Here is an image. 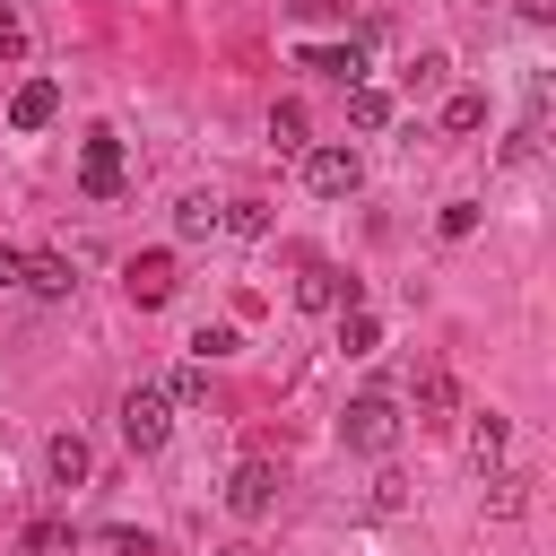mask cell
Wrapping results in <instances>:
<instances>
[{"instance_id":"obj_12","label":"cell","mask_w":556,"mask_h":556,"mask_svg":"<svg viewBox=\"0 0 556 556\" xmlns=\"http://www.w3.org/2000/svg\"><path fill=\"white\" fill-rule=\"evenodd\" d=\"M348 122H356V130H391V96L356 78V87H348Z\"/></svg>"},{"instance_id":"obj_25","label":"cell","mask_w":556,"mask_h":556,"mask_svg":"<svg viewBox=\"0 0 556 556\" xmlns=\"http://www.w3.org/2000/svg\"><path fill=\"white\" fill-rule=\"evenodd\" d=\"M400 504H408V486H400V478L382 469V478H374V513H400Z\"/></svg>"},{"instance_id":"obj_19","label":"cell","mask_w":556,"mask_h":556,"mask_svg":"<svg viewBox=\"0 0 556 556\" xmlns=\"http://www.w3.org/2000/svg\"><path fill=\"white\" fill-rule=\"evenodd\" d=\"M174 235H182V243H200V235H217V208H208V200H182V217H174Z\"/></svg>"},{"instance_id":"obj_24","label":"cell","mask_w":556,"mask_h":556,"mask_svg":"<svg viewBox=\"0 0 556 556\" xmlns=\"http://www.w3.org/2000/svg\"><path fill=\"white\" fill-rule=\"evenodd\" d=\"M486 486H495V495H486V504H495V513H521V486H530V478H504V469H495V478H486Z\"/></svg>"},{"instance_id":"obj_20","label":"cell","mask_w":556,"mask_h":556,"mask_svg":"<svg viewBox=\"0 0 556 556\" xmlns=\"http://www.w3.org/2000/svg\"><path fill=\"white\" fill-rule=\"evenodd\" d=\"M417 408H426V417H434V426H443V408H452V374H443V365H434V374H426V382H417Z\"/></svg>"},{"instance_id":"obj_7","label":"cell","mask_w":556,"mask_h":556,"mask_svg":"<svg viewBox=\"0 0 556 556\" xmlns=\"http://www.w3.org/2000/svg\"><path fill=\"white\" fill-rule=\"evenodd\" d=\"M52 113H61V87H52V78H26V87L9 96V130H43Z\"/></svg>"},{"instance_id":"obj_27","label":"cell","mask_w":556,"mask_h":556,"mask_svg":"<svg viewBox=\"0 0 556 556\" xmlns=\"http://www.w3.org/2000/svg\"><path fill=\"white\" fill-rule=\"evenodd\" d=\"M17 278H26V252H9V243H0V287H17Z\"/></svg>"},{"instance_id":"obj_23","label":"cell","mask_w":556,"mask_h":556,"mask_svg":"<svg viewBox=\"0 0 556 556\" xmlns=\"http://www.w3.org/2000/svg\"><path fill=\"white\" fill-rule=\"evenodd\" d=\"M443 70H452L443 52H417V61H408V87H443Z\"/></svg>"},{"instance_id":"obj_1","label":"cell","mask_w":556,"mask_h":556,"mask_svg":"<svg viewBox=\"0 0 556 556\" xmlns=\"http://www.w3.org/2000/svg\"><path fill=\"white\" fill-rule=\"evenodd\" d=\"M339 443H348V452H374V460H382V452L400 443V400H391V391H356V400L339 408Z\"/></svg>"},{"instance_id":"obj_9","label":"cell","mask_w":556,"mask_h":556,"mask_svg":"<svg viewBox=\"0 0 556 556\" xmlns=\"http://www.w3.org/2000/svg\"><path fill=\"white\" fill-rule=\"evenodd\" d=\"M165 295H174V252L130 261V304H165Z\"/></svg>"},{"instance_id":"obj_2","label":"cell","mask_w":556,"mask_h":556,"mask_svg":"<svg viewBox=\"0 0 556 556\" xmlns=\"http://www.w3.org/2000/svg\"><path fill=\"white\" fill-rule=\"evenodd\" d=\"M165 434H174V400H165L156 382H139V391L122 400V443H130V452H165Z\"/></svg>"},{"instance_id":"obj_29","label":"cell","mask_w":556,"mask_h":556,"mask_svg":"<svg viewBox=\"0 0 556 556\" xmlns=\"http://www.w3.org/2000/svg\"><path fill=\"white\" fill-rule=\"evenodd\" d=\"M217 556H252V547H217Z\"/></svg>"},{"instance_id":"obj_10","label":"cell","mask_w":556,"mask_h":556,"mask_svg":"<svg viewBox=\"0 0 556 556\" xmlns=\"http://www.w3.org/2000/svg\"><path fill=\"white\" fill-rule=\"evenodd\" d=\"M43 469H52V486H78L87 478V434H52L43 443Z\"/></svg>"},{"instance_id":"obj_16","label":"cell","mask_w":556,"mask_h":556,"mask_svg":"<svg viewBox=\"0 0 556 556\" xmlns=\"http://www.w3.org/2000/svg\"><path fill=\"white\" fill-rule=\"evenodd\" d=\"M469 460H478V469H495V460H504V417H495V408H486V417H469Z\"/></svg>"},{"instance_id":"obj_6","label":"cell","mask_w":556,"mask_h":556,"mask_svg":"<svg viewBox=\"0 0 556 556\" xmlns=\"http://www.w3.org/2000/svg\"><path fill=\"white\" fill-rule=\"evenodd\" d=\"M295 304H304V313H348V304H356V278H339V269L313 261V269L295 278Z\"/></svg>"},{"instance_id":"obj_3","label":"cell","mask_w":556,"mask_h":556,"mask_svg":"<svg viewBox=\"0 0 556 556\" xmlns=\"http://www.w3.org/2000/svg\"><path fill=\"white\" fill-rule=\"evenodd\" d=\"M356 182H365L356 148H304V191H313V200H348Z\"/></svg>"},{"instance_id":"obj_26","label":"cell","mask_w":556,"mask_h":556,"mask_svg":"<svg viewBox=\"0 0 556 556\" xmlns=\"http://www.w3.org/2000/svg\"><path fill=\"white\" fill-rule=\"evenodd\" d=\"M0 61H26V35H17V17L0 9Z\"/></svg>"},{"instance_id":"obj_13","label":"cell","mask_w":556,"mask_h":556,"mask_svg":"<svg viewBox=\"0 0 556 556\" xmlns=\"http://www.w3.org/2000/svg\"><path fill=\"white\" fill-rule=\"evenodd\" d=\"M339 348H348V356H374V348H382V321H374L365 304H348V313H339Z\"/></svg>"},{"instance_id":"obj_15","label":"cell","mask_w":556,"mask_h":556,"mask_svg":"<svg viewBox=\"0 0 556 556\" xmlns=\"http://www.w3.org/2000/svg\"><path fill=\"white\" fill-rule=\"evenodd\" d=\"M156 391H165V400H174V408H200V400H208V365H200V356H191V365H182V374H165V382H156Z\"/></svg>"},{"instance_id":"obj_14","label":"cell","mask_w":556,"mask_h":556,"mask_svg":"<svg viewBox=\"0 0 556 556\" xmlns=\"http://www.w3.org/2000/svg\"><path fill=\"white\" fill-rule=\"evenodd\" d=\"M443 130H460V139H469V130H486V96H478V87L443 96Z\"/></svg>"},{"instance_id":"obj_8","label":"cell","mask_w":556,"mask_h":556,"mask_svg":"<svg viewBox=\"0 0 556 556\" xmlns=\"http://www.w3.org/2000/svg\"><path fill=\"white\" fill-rule=\"evenodd\" d=\"M17 287H26V295H43V304H61V295L78 287V269H70L61 252H26V278H17Z\"/></svg>"},{"instance_id":"obj_22","label":"cell","mask_w":556,"mask_h":556,"mask_svg":"<svg viewBox=\"0 0 556 556\" xmlns=\"http://www.w3.org/2000/svg\"><path fill=\"white\" fill-rule=\"evenodd\" d=\"M434 226H443L452 243H460V235H478V200H443V217H434Z\"/></svg>"},{"instance_id":"obj_5","label":"cell","mask_w":556,"mask_h":556,"mask_svg":"<svg viewBox=\"0 0 556 556\" xmlns=\"http://www.w3.org/2000/svg\"><path fill=\"white\" fill-rule=\"evenodd\" d=\"M78 191H87V200H113V191H122V139H113V130L87 139V156H78Z\"/></svg>"},{"instance_id":"obj_11","label":"cell","mask_w":556,"mask_h":556,"mask_svg":"<svg viewBox=\"0 0 556 556\" xmlns=\"http://www.w3.org/2000/svg\"><path fill=\"white\" fill-rule=\"evenodd\" d=\"M304 61H313V70H330L339 87H356V78H365V43H313Z\"/></svg>"},{"instance_id":"obj_18","label":"cell","mask_w":556,"mask_h":556,"mask_svg":"<svg viewBox=\"0 0 556 556\" xmlns=\"http://www.w3.org/2000/svg\"><path fill=\"white\" fill-rule=\"evenodd\" d=\"M269 139L278 148H304V104H269Z\"/></svg>"},{"instance_id":"obj_17","label":"cell","mask_w":556,"mask_h":556,"mask_svg":"<svg viewBox=\"0 0 556 556\" xmlns=\"http://www.w3.org/2000/svg\"><path fill=\"white\" fill-rule=\"evenodd\" d=\"M243 339H235V321H208V330H191V356L208 365V356H235Z\"/></svg>"},{"instance_id":"obj_28","label":"cell","mask_w":556,"mask_h":556,"mask_svg":"<svg viewBox=\"0 0 556 556\" xmlns=\"http://www.w3.org/2000/svg\"><path fill=\"white\" fill-rule=\"evenodd\" d=\"M521 17H530V26H547V17H556V0H521Z\"/></svg>"},{"instance_id":"obj_4","label":"cell","mask_w":556,"mask_h":556,"mask_svg":"<svg viewBox=\"0 0 556 556\" xmlns=\"http://www.w3.org/2000/svg\"><path fill=\"white\" fill-rule=\"evenodd\" d=\"M269 504H278V469H269V460H235V478H226V513H235V521H261Z\"/></svg>"},{"instance_id":"obj_21","label":"cell","mask_w":556,"mask_h":556,"mask_svg":"<svg viewBox=\"0 0 556 556\" xmlns=\"http://www.w3.org/2000/svg\"><path fill=\"white\" fill-rule=\"evenodd\" d=\"M217 226H226V235H269V217H261L252 200H235V208H217Z\"/></svg>"}]
</instances>
